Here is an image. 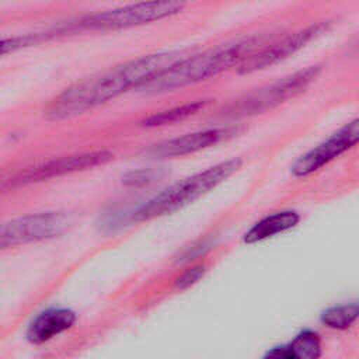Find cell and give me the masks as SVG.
<instances>
[{"mask_svg": "<svg viewBox=\"0 0 359 359\" xmlns=\"http://www.w3.org/2000/svg\"><path fill=\"white\" fill-rule=\"evenodd\" d=\"M181 57L184 56L180 50L154 52L91 74L52 98L43 115L49 121H65L83 115L129 90H139Z\"/></svg>", "mask_w": 359, "mask_h": 359, "instance_id": "6da1fadb", "label": "cell"}, {"mask_svg": "<svg viewBox=\"0 0 359 359\" xmlns=\"http://www.w3.org/2000/svg\"><path fill=\"white\" fill-rule=\"evenodd\" d=\"M268 35H251L217 45L192 56H184L158 76L143 84L139 91L163 94L198 84L229 69H237L251 53L266 43Z\"/></svg>", "mask_w": 359, "mask_h": 359, "instance_id": "7a4b0ae2", "label": "cell"}, {"mask_svg": "<svg viewBox=\"0 0 359 359\" xmlns=\"http://www.w3.org/2000/svg\"><path fill=\"white\" fill-rule=\"evenodd\" d=\"M241 164L243 160L238 157L229 158L198 171L181 181H177L136 209L132 219L136 222H144L174 213L175 210L182 209L184 206L213 191L236 171H238Z\"/></svg>", "mask_w": 359, "mask_h": 359, "instance_id": "3957f363", "label": "cell"}, {"mask_svg": "<svg viewBox=\"0 0 359 359\" xmlns=\"http://www.w3.org/2000/svg\"><path fill=\"white\" fill-rule=\"evenodd\" d=\"M185 8V3L181 1H142L116 7L107 11L84 15L74 22H69L66 27H60L55 31L57 34H66L70 31H115L154 21H161L180 14Z\"/></svg>", "mask_w": 359, "mask_h": 359, "instance_id": "277c9868", "label": "cell"}, {"mask_svg": "<svg viewBox=\"0 0 359 359\" xmlns=\"http://www.w3.org/2000/svg\"><path fill=\"white\" fill-rule=\"evenodd\" d=\"M321 66L313 65L255 88L226 105L220 115L227 119H240L264 114L290 98L302 94L320 74Z\"/></svg>", "mask_w": 359, "mask_h": 359, "instance_id": "5b68a950", "label": "cell"}, {"mask_svg": "<svg viewBox=\"0 0 359 359\" xmlns=\"http://www.w3.org/2000/svg\"><path fill=\"white\" fill-rule=\"evenodd\" d=\"M73 224L67 212L49 210L13 219L1 227V247H17L49 240L63 234Z\"/></svg>", "mask_w": 359, "mask_h": 359, "instance_id": "8992f818", "label": "cell"}, {"mask_svg": "<svg viewBox=\"0 0 359 359\" xmlns=\"http://www.w3.org/2000/svg\"><path fill=\"white\" fill-rule=\"evenodd\" d=\"M330 27L331 21H321L272 39L251 53L236 70L238 74H250L278 65L303 49L313 39L325 34Z\"/></svg>", "mask_w": 359, "mask_h": 359, "instance_id": "52a82bcc", "label": "cell"}, {"mask_svg": "<svg viewBox=\"0 0 359 359\" xmlns=\"http://www.w3.org/2000/svg\"><path fill=\"white\" fill-rule=\"evenodd\" d=\"M359 144V116L344 123L321 143L302 154L290 167L296 178H306Z\"/></svg>", "mask_w": 359, "mask_h": 359, "instance_id": "ba28073f", "label": "cell"}, {"mask_svg": "<svg viewBox=\"0 0 359 359\" xmlns=\"http://www.w3.org/2000/svg\"><path fill=\"white\" fill-rule=\"evenodd\" d=\"M114 154L108 150H91L81 151L69 156L55 157L48 161L27 167L18 171L10 178V185H28L34 182L46 181L50 178H57L66 174H73L77 171H86L98 165H104L111 161Z\"/></svg>", "mask_w": 359, "mask_h": 359, "instance_id": "9c48e42d", "label": "cell"}, {"mask_svg": "<svg viewBox=\"0 0 359 359\" xmlns=\"http://www.w3.org/2000/svg\"><path fill=\"white\" fill-rule=\"evenodd\" d=\"M238 132L237 126H219V128H208L195 132L185 133L182 136H175L172 139H167L157 144H153L147 153L156 158H175L188 154H194L196 151L209 149L216 146L222 140L236 135Z\"/></svg>", "mask_w": 359, "mask_h": 359, "instance_id": "30bf717a", "label": "cell"}, {"mask_svg": "<svg viewBox=\"0 0 359 359\" xmlns=\"http://www.w3.org/2000/svg\"><path fill=\"white\" fill-rule=\"evenodd\" d=\"M76 323V314L66 307H52L39 313L27 330L29 342L39 345L70 330Z\"/></svg>", "mask_w": 359, "mask_h": 359, "instance_id": "8fae6325", "label": "cell"}, {"mask_svg": "<svg viewBox=\"0 0 359 359\" xmlns=\"http://www.w3.org/2000/svg\"><path fill=\"white\" fill-rule=\"evenodd\" d=\"M302 220V216L294 209H282L272 212L257 220L244 234L243 243L252 245L266 241L272 237L283 234L294 229Z\"/></svg>", "mask_w": 359, "mask_h": 359, "instance_id": "7c38bea8", "label": "cell"}, {"mask_svg": "<svg viewBox=\"0 0 359 359\" xmlns=\"http://www.w3.org/2000/svg\"><path fill=\"white\" fill-rule=\"evenodd\" d=\"M359 323V300H349L325 307L320 313V324L334 332H345Z\"/></svg>", "mask_w": 359, "mask_h": 359, "instance_id": "4fadbf2b", "label": "cell"}, {"mask_svg": "<svg viewBox=\"0 0 359 359\" xmlns=\"http://www.w3.org/2000/svg\"><path fill=\"white\" fill-rule=\"evenodd\" d=\"M208 104H209L208 100H198V101L175 105V107H171L168 109H164V111L154 112V114L149 115L147 118H144L140 122V125L144 126V128H160V126L174 125L175 122L184 121V119L198 114Z\"/></svg>", "mask_w": 359, "mask_h": 359, "instance_id": "5bb4252c", "label": "cell"}, {"mask_svg": "<svg viewBox=\"0 0 359 359\" xmlns=\"http://www.w3.org/2000/svg\"><path fill=\"white\" fill-rule=\"evenodd\" d=\"M287 345L296 359H321L324 353L323 337L313 328L300 330Z\"/></svg>", "mask_w": 359, "mask_h": 359, "instance_id": "9a60e30c", "label": "cell"}, {"mask_svg": "<svg viewBox=\"0 0 359 359\" xmlns=\"http://www.w3.org/2000/svg\"><path fill=\"white\" fill-rule=\"evenodd\" d=\"M206 272V266L205 264H194L191 266H188L187 269H184L175 279V287L180 290L188 289L192 285H195L196 282H199V279L205 275Z\"/></svg>", "mask_w": 359, "mask_h": 359, "instance_id": "2e32d148", "label": "cell"}, {"mask_svg": "<svg viewBox=\"0 0 359 359\" xmlns=\"http://www.w3.org/2000/svg\"><path fill=\"white\" fill-rule=\"evenodd\" d=\"M154 178V172L150 170H139V171H130L128 175H125L123 182L130 187H139L146 185L151 182Z\"/></svg>", "mask_w": 359, "mask_h": 359, "instance_id": "e0dca14e", "label": "cell"}, {"mask_svg": "<svg viewBox=\"0 0 359 359\" xmlns=\"http://www.w3.org/2000/svg\"><path fill=\"white\" fill-rule=\"evenodd\" d=\"M261 359H296L292 349L289 348L287 344L283 345H276L269 348L262 356Z\"/></svg>", "mask_w": 359, "mask_h": 359, "instance_id": "ac0fdd59", "label": "cell"}]
</instances>
